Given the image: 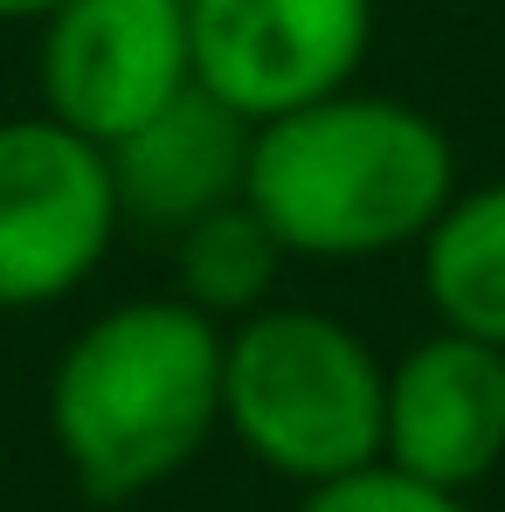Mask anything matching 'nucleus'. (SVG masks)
I'll use <instances>...</instances> for the list:
<instances>
[{
  "mask_svg": "<svg viewBox=\"0 0 505 512\" xmlns=\"http://www.w3.org/2000/svg\"><path fill=\"white\" fill-rule=\"evenodd\" d=\"M457 194L450 132L402 97L333 90L277 111L250 132L243 201L284 256L305 263H374L416 250Z\"/></svg>",
  "mask_w": 505,
  "mask_h": 512,
  "instance_id": "f257e3e1",
  "label": "nucleus"
},
{
  "mask_svg": "<svg viewBox=\"0 0 505 512\" xmlns=\"http://www.w3.org/2000/svg\"><path fill=\"white\" fill-rule=\"evenodd\" d=\"M222 429V319L173 298H125L56 353L49 436L90 506L180 478Z\"/></svg>",
  "mask_w": 505,
  "mask_h": 512,
  "instance_id": "f03ea898",
  "label": "nucleus"
},
{
  "mask_svg": "<svg viewBox=\"0 0 505 512\" xmlns=\"http://www.w3.org/2000/svg\"><path fill=\"white\" fill-rule=\"evenodd\" d=\"M381 395V353L319 305H256L222 326V429L298 492L381 457Z\"/></svg>",
  "mask_w": 505,
  "mask_h": 512,
  "instance_id": "7ed1b4c3",
  "label": "nucleus"
},
{
  "mask_svg": "<svg viewBox=\"0 0 505 512\" xmlns=\"http://www.w3.org/2000/svg\"><path fill=\"white\" fill-rule=\"evenodd\" d=\"M125 229L111 153L49 111L0 118V312L84 291Z\"/></svg>",
  "mask_w": 505,
  "mask_h": 512,
  "instance_id": "20e7f679",
  "label": "nucleus"
},
{
  "mask_svg": "<svg viewBox=\"0 0 505 512\" xmlns=\"http://www.w3.org/2000/svg\"><path fill=\"white\" fill-rule=\"evenodd\" d=\"M35 28L42 111L97 146H118L194 84L187 0H63Z\"/></svg>",
  "mask_w": 505,
  "mask_h": 512,
  "instance_id": "39448f33",
  "label": "nucleus"
},
{
  "mask_svg": "<svg viewBox=\"0 0 505 512\" xmlns=\"http://www.w3.org/2000/svg\"><path fill=\"white\" fill-rule=\"evenodd\" d=\"M374 49V0H187L194 84L250 125L333 97Z\"/></svg>",
  "mask_w": 505,
  "mask_h": 512,
  "instance_id": "423d86ee",
  "label": "nucleus"
},
{
  "mask_svg": "<svg viewBox=\"0 0 505 512\" xmlns=\"http://www.w3.org/2000/svg\"><path fill=\"white\" fill-rule=\"evenodd\" d=\"M381 464L443 492L485 485L505 464V346L436 326L402 360H388Z\"/></svg>",
  "mask_w": 505,
  "mask_h": 512,
  "instance_id": "0eeeda50",
  "label": "nucleus"
},
{
  "mask_svg": "<svg viewBox=\"0 0 505 512\" xmlns=\"http://www.w3.org/2000/svg\"><path fill=\"white\" fill-rule=\"evenodd\" d=\"M250 118L229 111L222 97L187 84L173 104H160L146 125H132L111 153V187H118V215L132 229H187L194 215L222 208L243 194L250 167Z\"/></svg>",
  "mask_w": 505,
  "mask_h": 512,
  "instance_id": "6e6552de",
  "label": "nucleus"
},
{
  "mask_svg": "<svg viewBox=\"0 0 505 512\" xmlns=\"http://www.w3.org/2000/svg\"><path fill=\"white\" fill-rule=\"evenodd\" d=\"M429 312L450 333L505 346V180L457 187L416 243Z\"/></svg>",
  "mask_w": 505,
  "mask_h": 512,
  "instance_id": "1a4fd4ad",
  "label": "nucleus"
},
{
  "mask_svg": "<svg viewBox=\"0 0 505 512\" xmlns=\"http://www.w3.org/2000/svg\"><path fill=\"white\" fill-rule=\"evenodd\" d=\"M284 263H291L284 243L263 229V215L243 194L194 215L187 229H173V284L208 319H243L256 305H270V284Z\"/></svg>",
  "mask_w": 505,
  "mask_h": 512,
  "instance_id": "9d476101",
  "label": "nucleus"
},
{
  "mask_svg": "<svg viewBox=\"0 0 505 512\" xmlns=\"http://www.w3.org/2000/svg\"><path fill=\"white\" fill-rule=\"evenodd\" d=\"M298 512H471L464 492H443V485H422L395 464H360L346 478H326V485H305Z\"/></svg>",
  "mask_w": 505,
  "mask_h": 512,
  "instance_id": "9b49d317",
  "label": "nucleus"
},
{
  "mask_svg": "<svg viewBox=\"0 0 505 512\" xmlns=\"http://www.w3.org/2000/svg\"><path fill=\"white\" fill-rule=\"evenodd\" d=\"M49 7H63V0H0V21H42Z\"/></svg>",
  "mask_w": 505,
  "mask_h": 512,
  "instance_id": "f8f14e48",
  "label": "nucleus"
}]
</instances>
